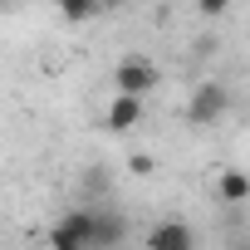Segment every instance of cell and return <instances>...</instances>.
<instances>
[{"label": "cell", "instance_id": "obj_1", "mask_svg": "<svg viewBox=\"0 0 250 250\" xmlns=\"http://www.w3.org/2000/svg\"><path fill=\"white\" fill-rule=\"evenodd\" d=\"M157 64L152 59H143V54H128V59H118V69H113V83H118V93H138V98H147L152 88H157Z\"/></svg>", "mask_w": 250, "mask_h": 250}, {"label": "cell", "instance_id": "obj_2", "mask_svg": "<svg viewBox=\"0 0 250 250\" xmlns=\"http://www.w3.org/2000/svg\"><path fill=\"white\" fill-rule=\"evenodd\" d=\"M230 108V93L221 83H201L191 98H187V123H196V128H211V123H221Z\"/></svg>", "mask_w": 250, "mask_h": 250}, {"label": "cell", "instance_id": "obj_3", "mask_svg": "<svg viewBox=\"0 0 250 250\" xmlns=\"http://www.w3.org/2000/svg\"><path fill=\"white\" fill-rule=\"evenodd\" d=\"M54 250H93V211H69L54 230H49Z\"/></svg>", "mask_w": 250, "mask_h": 250}, {"label": "cell", "instance_id": "obj_4", "mask_svg": "<svg viewBox=\"0 0 250 250\" xmlns=\"http://www.w3.org/2000/svg\"><path fill=\"white\" fill-rule=\"evenodd\" d=\"M103 123H108V133H133L138 123H143V98L138 93H113Z\"/></svg>", "mask_w": 250, "mask_h": 250}, {"label": "cell", "instance_id": "obj_5", "mask_svg": "<svg viewBox=\"0 0 250 250\" xmlns=\"http://www.w3.org/2000/svg\"><path fill=\"white\" fill-rule=\"evenodd\" d=\"M147 245H152V250H191V245H196V235H191L182 221H162V226H152V230H147Z\"/></svg>", "mask_w": 250, "mask_h": 250}, {"label": "cell", "instance_id": "obj_6", "mask_svg": "<svg viewBox=\"0 0 250 250\" xmlns=\"http://www.w3.org/2000/svg\"><path fill=\"white\" fill-rule=\"evenodd\" d=\"M216 191H221L226 206H245V201H250V177H245L240 167H226V172L216 177Z\"/></svg>", "mask_w": 250, "mask_h": 250}, {"label": "cell", "instance_id": "obj_7", "mask_svg": "<svg viewBox=\"0 0 250 250\" xmlns=\"http://www.w3.org/2000/svg\"><path fill=\"white\" fill-rule=\"evenodd\" d=\"M128 226H123L113 211H93V250H108V245H123Z\"/></svg>", "mask_w": 250, "mask_h": 250}, {"label": "cell", "instance_id": "obj_8", "mask_svg": "<svg viewBox=\"0 0 250 250\" xmlns=\"http://www.w3.org/2000/svg\"><path fill=\"white\" fill-rule=\"evenodd\" d=\"M103 10V0H59V15L69 20V25H83V20H93Z\"/></svg>", "mask_w": 250, "mask_h": 250}, {"label": "cell", "instance_id": "obj_9", "mask_svg": "<svg viewBox=\"0 0 250 250\" xmlns=\"http://www.w3.org/2000/svg\"><path fill=\"white\" fill-rule=\"evenodd\" d=\"M226 5H230V0H196V10H201V15H211V20H216V15H226Z\"/></svg>", "mask_w": 250, "mask_h": 250}, {"label": "cell", "instance_id": "obj_10", "mask_svg": "<svg viewBox=\"0 0 250 250\" xmlns=\"http://www.w3.org/2000/svg\"><path fill=\"white\" fill-rule=\"evenodd\" d=\"M128 167H133V172H138V177H147V172H152V157H133V162H128Z\"/></svg>", "mask_w": 250, "mask_h": 250}]
</instances>
